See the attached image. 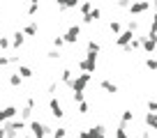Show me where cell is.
Returning <instances> with one entry per match:
<instances>
[{
	"label": "cell",
	"mask_w": 157,
	"mask_h": 138,
	"mask_svg": "<svg viewBox=\"0 0 157 138\" xmlns=\"http://www.w3.org/2000/svg\"><path fill=\"white\" fill-rule=\"evenodd\" d=\"M90 78H93V74H78V76H74L72 78V83H69V90L72 92H83L86 88H88V83H90Z\"/></svg>",
	"instance_id": "1"
},
{
	"label": "cell",
	"mask_w": 157,
	"mask_h": 138,
	"mask_svg": "<svg viewBox=\"0 0 157 138\" xmlns=\"http://www.w3.org/2000/svg\"><path fill=\"white\" fill-rule=\"evenodd\" d=\"M28 129H30V136H33V138H46V136L51 133V129L46 127L44 122H39V120L28 122Z\"/></svg>",
	"instance_id": "2"
},
{
	"label": "cell",
	"mask_w": 157,
	"mask_h": 138,
	"mask_svg": "<svg viewBox=\"0 0 157 138\" xmlns=\"http://www.w3.org/2000/svg\"><path fill=\"white\" fill-rule=\"evenodd\" d=\"M97 55H99V53H86V58L78 60L76 67L81 69V71H86V74H93L95 67H97Z\"/></svg>",
	"instance_id": "3"
},
{
	"label": "cell",
	"mask_w": 157,
	"mask_h": 138,
	"mask_svg": "<svg viewBox=\"0 0 157 138\" xmlns=\"http://www.w3.org/2000/svg\"><path fill=\"white\" fill-rule=\"evenodd\" d=\"M2 129H5V131H14V133H23L25 129H28V122L12 118V120H7V122H2Z\"/></svg>",
	"instance_id": "4"
},
{
	"label": "cell",
	"mask_w": 157,
	"mask_h": 138,
	"mask_svg": "<svg viewBox=\"0 0 157 138\" xmlns=\"http://www.w3.org/2000/svg\"><path fill=\"white\" fill-rule=\"evenodd\" d=\"M150 7H152L150 0H136V2H132V5L127 7V12H129L132 16H141V14H146Z\"/></svg>",
	"instance_id": "5"
},
{
	"label": "cell",
	"mask_w": 157,
	"mask_h": 138,
	"mask_svg": "<svg viewBox=\"0 0 157 138\" xmlns=\"http://www.w3.org/2000/svg\"><path fill=\"white\" fill-rule=\"evenodd\" d=\"M78 37H81V25H78V23L69 25V28H67V32L63 34L65 44H76V42H78Z\"/></svg>",
	"instance_id": "6"
},
{
	"label": "cell",
	"mask_w": 157,
	"mask_h": 138,
	"mask_svg": "<svg viewBox=\"0 0 157 138\" xmlns=\"http://www.w3.org/2000/svg\"><path fill=\"white\" fill-rule=\"evenodd\" d=\"M134 34H136V32H132V30H120V32L116 34V46H118V49H123L125 44H129V42L134 39Z\"/></svg>",
	"instance_id": "7"
},
{
	"label": "cell",
	"mask_w": 157,
	"mask_h": 138,
	"mask_svg": "<svg viewBox=\"0 0 157 138\" xmlns=\"http://www.w3.org/2000/svg\"><path fill=\"white\" fill-rule=\"evenodd\" d=\"M86 138H106V127L104 124H93L86 129Z\"/></svg>",
	"instance_id": "8"
},
{
	"label": "cell",
	"mask_w": 157,
	"mask_h": 138,
	"mask_svg": "<svg viewBox=\"0 0 157 138\" xmlns=\"http://www.w3.org/2000/svg\"><path fill=\"white\" fill-rule=\"evenodd\" d=\"M49 108H51V115H53L56 120H63L65 118V111H63V106H60V101L56 97L49 99Z\"/></svg>",
	"instance_id": "9"
},
{
	"label": "cell",
	"mask_w": 157,
	"mask_h": 138,
	"mask_svg": "<svg viewBox=\"0 0 157 138\" xmlns=\"http://www.w3.org/2000/svg\"><path fill=\"white\" fill-rule=\"evenodd\" d=\"M99 19H102V9H99V7H93L81 21H83V25H93V23H97Z\"/></svg>",
	"instance_id": "10"
},
{
	"label": "cell",
	"mask_w": 157,
	"mask_h": 138,
	"mask_svg": "<svg viewBox=\"0 0 157 138\" xmlns=\"http://www.w3.org/2000/svg\"><path fill=\"white\" fill-rule=\"evenodd\" d=\"M139 37H141V34H139ZM141 49L146 51L148 55H152V53H155V49H157V44H155V39H152V37L143 34V37H141Z\"/></svg>",
	"instance_id": "11"
},
{
	"label": "cell",
	"mask_w": 157,
	"mask_h": 138,
	"mask_svg": "<svg viewBox=\"0 0 157 138\" xmlns=\"http://www.w3.org/2000/svg\"><path fill=\"white\" fill-rule=\"evenodd\" d=\"M21 32H23L25 37H35V34L39 32V25H37V21H30V23H25L23 28H21Z\"/></svg>",
	"instance_id": "12"
},
{
	"label": "cell",
	"mask_w": 157,
	"mask_h": 138,
	"mask_svg": "<svg viewBox=\"0 0 157 138\" xmlns=\"http://www.w3.org/2000/svg\"><path fill=\"white\" fill-rule=\"evenodd\" d=\"M139 49H141V37H139V34H134V39L129 42V44L123 46L125 53H134V51H139Z\"/></svg>",
	"instance_id": "13"
},
{
	"label": "cell",
	"mask_w": 157,
	"mask_h": 138,
	"mask_svg": "<svg viewBox=\"0 0 157 138\" xmlns=\"http://www.w3.org/2000/svg\"><path fill=\"white\" fill-rule=\"evenodd\" d=\"M99 88H102L106 94H116V92H118V85L113 83V81H109V78H104L102 83H99Z\"/></svg>",
	"instance_id": "14"
},
{
	"label": "cell",
	"mask_w": 157,
	"mask_h": 138,
	"mask_svg": "<svg viewBox=\"0 0 157 138\" xmlns=\"http://www.w3.org/2000/svg\"><path fill=\"white\" fill-rule=\"evenodd\" d=\"M23 42H25V34L21 32V30H16V32L12 34V49H21Z\"/></svg>",
	"instance_id": "15"
},
{
	"label": "cell",
	"mask_w": 157,
	"mask_h": 138,
	"mask_svg": "<svg viewBox=\"0 0 157 138\" xmlns=\"http://www.w3.org/2000/svg\"><path fill=\"white\" fill-rule=\"evenodd\" d=\"M16 74H21V78H33V76H35V71H33V69H30L28 67V64H19V69H16Z\"/></svg>",
	"instance_id": "16"
},
{
	"label": "cell",
	"mask_w": 157,
	"mask_h": 138,
	"mask_svg": "<svg viewBox=\"0 0 157 138\" xmlns=\"http://www.w3.org/2000/svg\"><path fill=\"white\" fill-rule=\"evenodd\" d=\"M72 78H74V71H72V69H63V71H60V81H63L67 88H69V83H72Z\"/></svg>",
	"instance_id": "17"
},
{
	"label": "cell",
	"mask_w": 157,
	"mask_h": 138,
	"mask_svg": "<svg viewBox=\"0 0 157 138\" xmlns=\"http://www.w3.org/2000/svg\"><path fill=\"white\" fill-rule=\"evenodd\" d=\"M143 120H146V127H148V129H157V118H155V113H150V111H148Z\"/></svg>",
	"instance_id": "18"
},
{
	"label": "cell",
	"mask_w": 157,
	"mask_h": 138,
	"mask_svg": "<svg viewBox=\"0 0 157 138\" xmlns=\"http://www.w3.org/2000/svg\"><path fill=\"white\" fill-rule=\"evenodd\" d=\"M90 9H93V0H83V2H78V12H81V16H86Z\"/></svg>",
	"instance_id": "19"
},
{
	"label": "cell",
	"mask_w": 157,
	"mask_h": 138,
	"mask_svg": "<svg viewBox=\"0 0 157 138\" xmlns=\"http://www.w3.org/2000/svg\"><path fill=\"white\" fill-rule=\"evenodd\" d=\"M116 138H129V133H127V124H118L116 127Z\"/></svg>",
	"instance_id": "20"
},
{
	"label": "cell",
	"mask_w": 157,
	"mask_h": 138,
	"mask_svg": "<svg viewBox=\"0 0 157 138\" xmlns=\"http://www.w3.org/2000/svg\"><path fill=\"white\" fill-rule=\"evenodd\" d=\"M86 51H88V53H99V51H102V46H99V42L90 39L88 44H86Z\"/></svg>",
	"instance_id": "21"
},
{
	"label": "cell",
	"mask_w": 157,
	"mask_h": 138,
	"mask_svg": "<svg viewBox=\"0 0 157 138\" xmlns=\"http://www.w3.org/2000/svg\"><path fill=\"white\" fill-rule=\"evenodd\" d=\"M33 111H35V108H30V106H23V108L19 111V113H21V120L30 122V118H33Z\"/></svg>",
	"instance_id": "22"
},
{
	"label": "cell",
	"mask_w": 157,
	"mask_h": 138,
	"mask_svg": "<svg viewBox=\"0 0 157 138\" xmlns=\"http://www.w3.org/2000/svg\"><path fill=\"white\" fill-rule=\"evenodd\" d=\"M120 122H123V124L134 122V113H132V111H123V113H120Z\"/></svg>",
	"instance_id": "23"
},
{
	"label": "cell",
	"mask_w": 157,
	"mask_h": 138,
	"mask_svg": "<svg viewBox=\"0 0 157 138\" xmlns=\"http://www.w3.org/2000/svg\"><path fill=\"white\" fill-rule=\"evenodd\" d=\"M21 83H23L21 74H12V76H10V85H12V88H21Z\"/></svg>",
	"instance_id": "24"
},
{
	"label": "cell",
	"mask_w": 157,
	"mask_h": 138,
	"mask_svg": "<svg viewBox=\"0 0 157 138\" xmlns=\"http://www.w3.org/2000/svg\"><path fill=\"white\" fill-rule=\"evenodd\" d=\"M51 136H53V138H67V129H65V127H58V129H53V131H51Z\"/></svg>",
	"instance_id": "25"
},
{
	"label": "cell",
	"mask_w": 157,
	"mask_h": 138,
	"mask_svg": "<svg viewBox=\"0 0 157 138\" xmlns=\"http://www.w3.org/2000/svg\"><path fill=\"white\" fill-rule=\"evenodd\" d=\"M157 34V14H152V21H150V30H148V37H155Z\"/></svg>",
	"instance_id": "26"
},
{
	"label": "cell",
	"mask_w": 157,
	"mask_h": 138,
	"mask_svg": "<svg viewBox=\"0 0 157 138\" xmlns=\"http://www.w3.org/2000/svg\"><path fill=\"white\" fill-rule=\"evenodd\" d=\"M109 30H111L113 34H118L123 30V23H120V21H111V23H109Z\"/></svg>",
	"instance_id": "27"
},
{
	"label": "cell",
	"mask_w": 157,
	"mask_h": 138,
	"mask_svg": "<svg viewBox=\"0 0 157 138\" xmlns=\"http://www.w3.org/2000/svg\"><path fill=\"white\" fill-rule=\"evenodd\" d=\"M146 67L150 69V71H157V58H148L146 60Z\"/></svg>",
	"instance_id": "28"
},
{
	"label": "cell",
	"mask_w": 157,
	"mask_h": 138,
	"mask_svg": "<svg viewBox=\"0 0 157 138\" xmlns=\"http://www.w3.org/2000/svg\"><path fill=\"white\" fill-rule=\"evenodd\" d=\"M63 46H67V44H65V39H63V37H53V49H63Z\"/></svg>",
	"instance_id": "29"
},
{
	"label": "cell",
	"mask_w": 157,
	"mask_h": 138,
	"mask_svg": "<svg viewBox=\"0 0 157 138\" xmlns=\"http://www.w3.org/2000/svg\"><path fill=\"white\" fill-rule=\"evenodd\" d=\"M88 111H90L88 101H81V103H78V113H81V115H88Z\"/></svg>",
	"instance_id": "30"
},
{
	"label": "cell",
	"mask_w": 157,
	"mask_h": 138,
	"mask_svg": "<svg viewBox=\"0 0 157 138\" xmlns=\"http://www.w3.org/2000/svg\"><path fill=\"white\" fill-rule=\"evenodd\" d=\"M10 46H12V39H10V37H0V49L5 51V49H10Z\"/></svg>",
	"instance_id": "31"
},
{
	"label": "cell",
	"mask_w": 157,
	"mask_h": 138,
	"mask_svg": "<svg viewBox=\"0 0 157 138\" xmlns=\"http://www.w3.org/2000/svg\"><path fill=\"white\" fill-rule=\"evenodd\" d=\"M132 2H134V0H116V5L120 7V9H127V7L132 5Z\"/></svg>",
	"instance_id": "32"
},
{
	"label": "cell",
	"mask_w": 157,
	"mask_h": 138,
	"mask_svg": "<svg viewBox=\"0 0 157 138\" xmlns=\"http://www.w3.org/2000/svg\"><path fill=\"white\" fill-rule=\"evenodd\" d=\"M72 99H74V103H81V101H86L83 92H72Z\"/></svg>",
	"instance_id": "33"
},
{
	"label": "cell",
	"mask_w": 157,
	"mask_h": 138,
	"mask_svg": "<svg viewBox=\"0 0 157 138\" xmlns=\"http://www.w3.org/2000/svg\"><path fill=\"white\" fill-rule=\"evenodd\" d=\"M78 0H65V9H76Z\"/></svg>",
	"instance_id": "34"
},
{
	"label": "cell",
	"mask_w": 157,
	"mask_h": 138,
	"mask_svg": "<svg viewBox=\"0 0 157 138\" xmlns=\"http://www.w3.org/2000/svg\"><path fill=\"white\" fill-rule=\"evenodd\" d=\"M127 30H132V32H139V21H136V19H132V21L127 23Z\"/></svg>",
	"instance_id": "35"
},
{
	"label": "cell",
	"mask_w": 157,
	"mask_h": 138,
	"mask_svg": "<svg viewBox=\"0 0 157 138\" xmlns=\"http://www.w3.org/2000/svg\"><path fill=\"white\" fill-rule=\"evenodd\" d=\"M46 58H49V60H60V51H58V49L49 51V53H46Z\"/></svg>",
	"instance_id": "36"
},
{
	"label": "cell",
	"mask_w": 157,
	"mask_h": 138,
	"mask_svg": "<svg viewBox=\"0 0 157 138\" xmlns=\"http://www.w3.org/2000/svg\"><path fill=\"white\" fill-rule=\"evenodd\" d=\"M46 92H49L51 97H56V92H58V83H51L49 88H46Z\"/></svg>",
	"instance_id": "37"
},
{
	"label": "cell",
	"mask_w": 157,
	"mask_h": 138,
	"mask_svg": "<svg viewBox=\"0 0 157 138\" xmlns=\"http://www.w3.org/2000/svg\"><path fill=\"white\" fill-rule=\"evenodd\" d=\"M39 12V5H28V16H35Z\"/></svg>",
	"instance_id": "38"
},
{
	"label": "cell",
	"mask_w": 157,
	"mask_h": 138,
	"mask_svg": "<svg viewBox=\"0 0 157 138\" xmlns=\"http://www.w3.org/2000/svg\"><path fill=\"white\" fill-rule=\"evenodd\" d=\"M146 106H148V111H150V113H155V111H157V101H155V99H150Z\"/></svg>",
	"instance_id": "39"
},
{
	"label": "cell",
	"mask_w": 157,
	"mask_h": 138,
	"mask_svg": "<svg viewBox=\"0 0 157 138\" xmlns=\"http://www.w3.org/2000/svg\"><path fill=\"white\" fill-rule=\"evenodd\" d=\"M7 64H10V58H7V55H0V67H7Z\"/></svg>",
	"instance_id": "40"
},
{
	"label": "cell",
	"mask_w": 157,
	"mask_h": 138,
	"mask_svg": "<svg viewBox=\"0 0 157 138\" xmlns=\"http://www.w3.org/2000/svg\"><path fill=\"white\" fill-rule=\"evenodd\" d=\"M56 5H58V7H60V9H63V12H65V0H56Z\"/></svg>",
	"instance_id": "41"
},
{
	"label": "cell",
	"mask_w": 157,
	"mask_h": 138,
	"mask_svg": "<svg viewBox=\"0 0 157 138\" xmlns=\"http://www.w3.org/2000/svg\"><path fill=\"white\" fill-rule=\"evenodd\" d=\"M150 5H152V9H155V14H157V0H150Z\"/></svg>",
	"instance_id": "42"
},
{
	"label": "cell",
	"mask_w": 157,
	"mask_h": 138,
	"mask_svg": "<svg viewBox=\"0 0 157 138\" xmlns=\"http://www.w3.org/2000/svg\"><path fill=\"white\" fill-rule=\"evenodd\" d=\"M139 138H150V133H148V131H143V133H141Z\"/></svg>",
	"instance_id": "43"
},
{
	"label": "cell",
	"mask_w": 157,
	"mask_h": 138,
	"mask_svg": "<svg viewBox=\"0 0 157 138\" xmlns=\"http://www.w3.org/2000/svg\"><path fill=\"white\" fill-rule=\"evenodd\" d=\"M0 138H5V129L2 127H0Z\"/></svg>",
	"instance_id": "44"
},
{
	"label": "cell",
	"mask_w": 157,
	"mask_h": 138,
	"mask_svg": "<svg viewBox=\"0 0 157 138\" xmlns=\"http://www.w3.org/2000/svg\"><path fill=\"white\" fill-rule=\"evenodd\" d=\"M30 5H39V0H30Z\"/></svg>",
	"instance_id": "45"
},
{
	"label": "cell",
	"mask_w": 157,
	"mask_h": 138,
	"mask_svg": "<svg viewBox=\"0 0 157 138\" xmlns=\"http://www.w3.org/2000/svg\"><path fill=\"white\" fill-rule=\"evenodd\" d=\"M152 39H155V44H157V34H155V37H152Z\"/></svg>",
	"instance_id": "46"
},
{
	"label": "cell",
	"mask_w": 157,
	"mask_h": 138,
	"mask_svg": "<svg viewBox=\"0 0 157 138\" xmlns=\"http://www.w3.org/2000/svg\"><path fill=\"white\" fill-rule=\"evenodd\" d=\"M0 9H2V0H0Z\"/></svg>",
	"instance_id": "47"
},
{
	"label": "cell",
	"mask_w": 157,
	"mask_h": 138,
	"mask_svg": "<svg viewBox=\"0 0 157 138\" xmlns=\"http://www.w3.org/2000/svg\"><path fill=\"white\" fill-rule=\"evenodd\" d=\"M23 138H33V136H23Z\"/></svg>",
	"instance_id": "48"
},
{
	"label": "cell",
	"mask_w": 157,
	"mask_h": 138,
	"mask_svg": "<svg viewBox=\"0 0 157 138\" xmlns=\"http://www.w3.org/2000/svg\"><path fill=\"white\" fill-rule=\"evenodd\" d=\"M155 118H157V111H155Z\"/></svg>",
	"instance_id": "49"
}]
</instances>
